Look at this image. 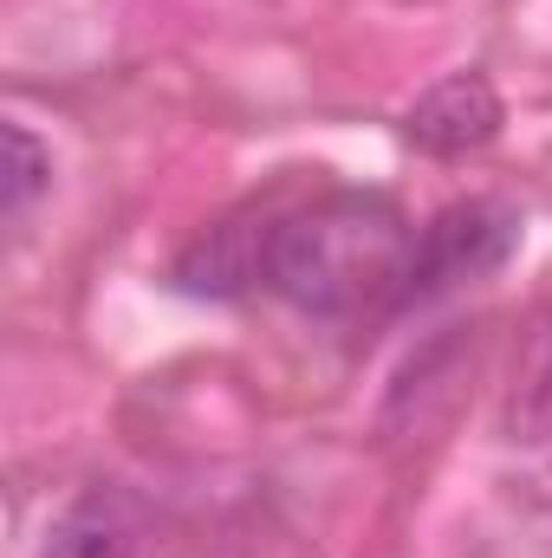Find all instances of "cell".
Returning <instances> with one entry per match:
<instances>
[{"mask_svg": "<svg viewBox=\"0 0 552 558\" xmlns=\"http://www.w3.org/2000/svg\"><path fill=\"white\" fill-rule=\"evenodd\" d=\"M501 435L527 441V448L552 441V305H540L520 331L514 377H507V397H501Z\"/></svg>", "mask_w": 552, "mask_h": 558, "instance_id": "8992f818", "label": "cell"}, {"mask_svg": "<svg viewBox=\"0 0 552 558\" xmlns=\"http://www.w3.org/2000/svg\"><path fill=\"white\" fill-rule=\"evenodd\" d=\"M143 500L118 481L79 487L39 533V558H137Z\"/></svg>", "mask_w": 552, "mask_h": 558, "instance_id": "5b68a950", "label": "cell"}, {"mask_svg": "<svg viewBox=\"0 0 552 558\" xmlns=\"http://www.w3.org/2000/svg\"><path fill=\"white\" fill-rule=\"evenodd\" d=\"M520 234H527V215H520L507 195H461V202L435 208V215L416 228L391 312L448 299V292H461V286H475V279L501 274V267L520 254Z\"/></svg>", "mask_w": 552, "mask_h": 558, "instance_id": "7a4b0ae2", "label": "cell"}, {"mask_svg": "<svg viewBox=\"0 0 552 558\" xmlns=\"http://www.w3.org/2000/svg\"><path fill=\"white\" fill-rule=\"evenodd\" d=\"M501 124H507L501 85H494L481 65H461V72L435 78V85L416 98L397 131H404V143H410L416 156L461 162V156H475V149H488V143L501 137Z\"/></svg>", "mask_w": 552, "mask_h": 558, "instance_id": "3957f363", "label": "cell"}, {"mask_svg": "<svg viewBox=\"0 0 552 558\" xmlns=\"http://www.w3.org/2000/svg\"><path fill=\"white\" fill-rule=\"evenodd\" d=\"M279 208L274 202H248L228 221L202 228L176 260H169V286L189 299H241L267 279V234H274Z\"/></svg>", "mask_w": 552, "mask_h": 558, "instance_id": "277c9868", "label": "cell"}, {"mask_svg": "<svg viewBox=\"0 0 552 558\" xmlns=\"http://www.w3.org/2000/svg\"><path fill=\"white\" fill-rule=\"evenodd\" d=\"M46 189H52V149L33 137L26 124H7V169H0V208H7V221L20 228Z\"/></svg>", "mask_w": 552, "mask_h": 558, "instance_id": "52a82bcc", "label": "cell"}, {"mask_svg": "<svg viewBox=\"0 0 552 558\" xmlns=\"http://www.w3.org/2000/svg\"><path fill=\"white\" fill-rule=\"evenodd\" d=\"M410 241V215L384 189H319L279 208L274 234H267L261 292L286 299L305 318L391 312Z\"/></svg>", "mask_w": 552, "mask_h": 558, "instance_id": "6da1fadb", "label": "cell"}]
</instances>
